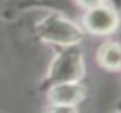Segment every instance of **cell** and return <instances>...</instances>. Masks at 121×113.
Listing matches in <instances>:
<instances>
[{
  "label": "cell",
  "instance_id": "obj_5",
  "mask_svg": "<svg viewBox=\"0 0 121 113\" xmlns=\"http://www.w3.org/2000/svg\"><path fill=\"white\" fill-rule=\"evenodd\" d=\"M98 64L108 71H118L121 65V52L117 42H105L97 52Z\"/></svg>",
  "mask_w": 121,
  "mask_h": 113
},
{
  "label": "cell",
  "instance_id": "obj_1",
  "mask_svg": "<svg viewBox=\"0 0 121 113\" xmlns=\"http://www.w3.org/2000/svg\"><path fill=\"white\" fill-rule=\"evenodd\" d=\"M84 75V64L80 49L76 45L64 47L53 60L47 81L50 85L60 82H78Z\"/></svg>",
  "mask_w": 121,
  "mask_h": 113
},
{
  "label": "cell",
  "instance_id": "obj_2",
  "mask_svg": "<svg viewBox=\"0 0 121 113\" xmlns=\"http://www.w3.org/2000/svg\"><path fill=\"white\" fill-rule=\"evenodd\" d=\"M37 31L41 40L61 47L76 45L83 38V31L78 26L58 14L47 16L43 21H40Z\"/></svg>",
  "mask_w": 121,
  "mask_h": 113
},
{
  "label": "cell",
  "instance_id": "obj_4",
  "mask_svg": "<svg viewBox=\"0 0 121 113\" xmlns=\"http://www.w3.org/2000/svg\"><path fill=\"white\" fill-rule=\"evenodd\" d=\"M81 99L83 88L78 85V82H60L54 83L50 89V102L53 103V110H74L76 105Z\"/></svg>",
  "mask_w": 121,
  "mask_h": 113
},
{
  "label": "cell",
  "instance_id": "obj_3",
  "mask_svg": "<svg viewBox=\"0 0 121 113\" xmlns=\"http://www.w3.org/2000/svg\"><path fill=\"white\" fill-rule=\"evenodd\" d=\"M117 26H118L117 13L105 4H100L97 7L88 9L84 16L86 30L95 35L111 34L117 28Z\"/></svg>",
  "mask_w": 121,
  "mask_h": 113
},
{
  "label": "cell",
  "instance_id": "obj_6",
  "mask_svg": "<svg viewBox=\"0 0 121 113\" xmlns=\"http://www.w3.org/2000/svg\"><path fill=\"white\" fill-rule=\"evenodd\" d=\"M76 2L81 6V7H84V9H93V7H97V6H100V4H104V2L105 0H76Z\"/></svg>",
  "mask_w": 121,
  "mask_h": 113
}]
</instances>
